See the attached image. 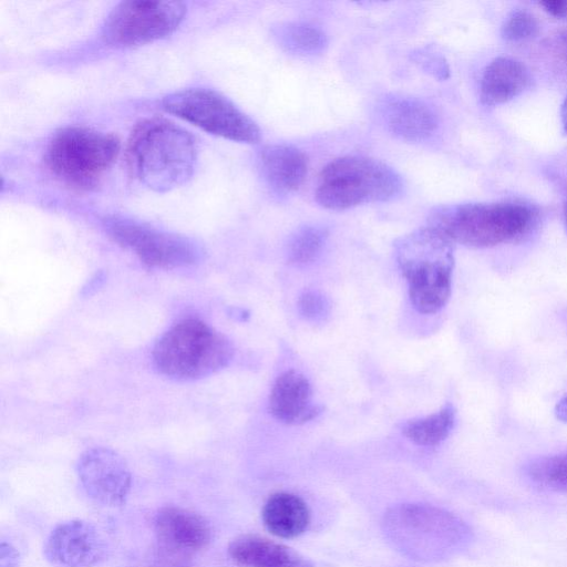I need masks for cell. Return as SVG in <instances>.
<instances>
[{"label":"cell","instance_id":"6da1fadb","mask_svg":"<svg viewBox=\"0 0 567 567\" xmlns=\"http://www.w3.org/2000/svg\"><path fill=\"white\" fill-rule=\"evenodd\" d=\"M197 161L194 137L164 118H148L132 131L126 146L131 174L148 188L167 192L185 184Z\"/></svg>","mask_w":567,"mask_h":567},{"label":"cell","instance_id":"7a4b0ae2","mask_svg":"<svg viewBox=\"0 0 567 567\" xmlns=\"http://www.w3.org/2000/svg\"><path fill=\"white\" fill-rule=\"evenodd\" d=\"M395 258L413 307L425 315L441 310L452 290L453 243L429 225L400 238Z\"/></svg>","mask_w":567,"mask_h":567},{"label":"cell","instance_id":"3957f363","mask_svg":"<svg viewBox=\"0 0 567 567\" xmlns=\"http://www.w3.org/2000/svg\"><path fill=\"white\" fill-rule=\"evenodd\" d=\"M533 219L530 208L519 203H471L436 207L429 225L452 243L487 248L520 238Z\"/></svg>","mask_w":567,"mask_h":567},{"label":"cell","instance_id":"277c9868","mask_svg":"<svg viewBox=\"0 0 567 567\" xmlns=\"http://www.w3.org/2000/svg\"><path fill=\"white\" fill-rule=\"evenodd\" d=\"M233 355V344L223 333L194 318L169 328L152 353L157 371L176 380L213 374L226 367Z\"/></svg>","mask_w":567,"mask_h":567},{"label":"cell","instance_id":"5b68a950","mask_svg":"<svg viewBox=\"0 0 567 567\" xmlns=\"http://www.w3.org/2000/svg\"><path fill=\"white\" fill-rule=\"evenodd\" d=\"M403 188L401 176L374 158L347 155L328 163L319 174L316 200L327 209L388 202Z\"/></svg>","mask_w":567,"mask_h":567},{"label":"cell","instance_id":"8992f818","mask_svg":"<svg viewBox=\"0 0 567 567\" xmlns=\"http://www.w3.org/2000/svg\"><path fill=\"white\" fill-rule=\"evenodd\" d=\"M120 147L121 143L114 134L85 126H66L50 140L45 163L65 184L89 189L112 166Z\"/></svg>","mask_w":567,"mask_h":567},{"label":"cell","instance_id":"52a82bcc","mask_svg":"<svg viewBox=\"0 0 567 567\" xmlns=\"http://www.w3.org/2000/svg\"><path fill=\"white\" fill-rule=\"evenodd\" d=\"M382 525L393 546L419 560L441 557L463 533L456 517L426 504L394 506L384 514Z\"/></svg>","mask_w":567,"mask_h":567},{"label":"cell","instance_id":"ba28073f","mask_svg":"<svg viewBox=\"0 0 567 567\" xmlns=\"http://www.w3.org/2000/svg\"><path fill=\"white\" fill-rule=\"evenodd\" d=\"M162 107L199 128L240 143H257V123L221 93L208 87L176 91L162 100Z\"/></svg>","mask_w":567,"mask_h":567},{"label":"cell","instance_id":"9c48e42d","mask_svg":"<svg viewBox=\"0 0 567 567\" xmlns=\"http://www.w3.org/2000/svg\"><path fill=\"white\" fill-rule=\"evenodd\" d=\"M185 13L181 1H123L109 13L102 37L114 48L146 44L173 33Z\"/></svg>","mask_w":567,"mask_h":567},{"label":"cell","instance_id":"30bf717a","mask_svg":"<svg viewBox=\"0 0 567 567\" xmlns=\"http://www.w3.org/2000/svg\"><path fill=\"white\" fill-rule=\"evenodd\" d=\"M105 228L115 241L131 249L148 267H188L202 257L200 248L189 238L159 230L131 218H109Z\"/></svg>","mask_w":567,"mask_h":567},{"label":"cell","instance_id":"8fae6325","mask_svg":"<svg viewBox=\"0 0 567 567\" xmlns=\"http://www.w3.org/2000/svg\"><path fill=\"white\" fill-rule=\"evenodd\" d=\"M76 473L85 493L105 506L125 503L132 486V475L125 460L107 447H92L78 461Z\"/></svg>","mask_w":567,"mask_h":567},{"label":"cell","instance_id":"7c38bea8","mask_svg":"<svg viewBox=\"0 0 567 567\" xmlns=\"http://www.w3.org/2000/svg\"><path fill=\"white\" fill-rule=\"evenodd\" d=\"M105 554V543L93 524L71 519L56 525L44 544L47 559L60 567H92Z\"/></svg>","mask_w":567,"mask_h":567},{"label":"cell","instance_id":"4fadbf2b","mask_svg":"<svg viewBox=\"0 0 567 567\" xmlns=\"http://www.w3.org/2000/svg\"><path fill=\"white\" fill-rule=\"evenodd\" d=\"M377 114L389 133L409 142L427 140L439 125L432 106L421 99L409 95H384L377 104Z\"/></svg>","mask_w":567,"mask_h":567},{"label":"cell","instance_id":"5bb4252c","mask_svg":"<svg viewBox=\"0 0 567 567\" xmlns=\"http://www.w3.org/2000/svg\"><path fill=\"white\" fill-rule=\"evenodd\" d=\"M154 530L164 548L179 555L204 549L212 539L209 523L181 506L162 507L155 515Z\"/></svg>","mask_w":567,"mask_h":567},{"label":"cell","instance_id":"9a60e30c","mask_svg":"<svg viewBox=\"0 0 567 567\" xmlns=\"http://www.w3.org/2000/svg\"><path fill=\"white\" fill-rule=\"evenodd\" d=\"M269 411L285 424L299 425L316 419L322 408L312 403L308 379L298 371L288 370L278 375L271 388Z\"/></svg>","mask_w":567,"mask_h":567},{"label":"cell","instance_id":"2e32d148","mask_svg":"<svg viewBox=\"0 0 567 567\" xmlns=\"http://www.w3.org/2000/svg\"><path fill=\"white\" fill-rule=\"evenodd\" d=\"M259 168L274 192L288 195L302 185L308 172V159L305 153L293 145L270 144L259 154Z\"/></svg>","mask_w":567,"mask_h":567},{"label":"cell","instance_id":"e0dca14e","mask_svg":"<svg viewBox=\"0 0 567 567\" xmlns=\"http://www.w3.org/2000/svg\"><path fill=\"white\" fill-rule=\"evenodd\" d=\"M228 555L244 567H312L288 546L258 535H241L233 539Z\"/></svg>","mask_w":567,"mask_h":567},{"label":"cell","instance_id":"ac0fdd59","mask_svg":"<svg viewBox=\"0 0 567 567\" xmlns=\"http://www.w3.org/2000/svg\"><path fill=\"white\" fill-rule=\"evenodd\" d=\"M530 82L526 66L511 58L494 59L484 70L481 80V101L494 106L519 95Z\"/></svg>","mask_w":567,"mask_h":567},{"label":"cell","instance_id":"d6986e66","mask_svg":"<svg viewBox=\"0 0 567 567\" xmlns=\"http://www.w3.org/2000/svg\"><path fill=\"white\" fill-rule=\"evenodd\" d=\"M261 518L270 534L288 539L306 532L310 523V512L298 495L278 492L266 501Z\"/></svg>","mask_w":567,"mask_h":567},{"label":"cell","instance_id":"ffe728a7","mask_svg":"<svg viewBox=\"0 0 567 567\" xmlns=\"http://www.w3.org/2000/svg\"><path fill=\"white\" fill-rule=\"evenodd\" d=\"M275 38L287 52L298 55H315L328 45L324 32L308 23L286 22L275 28Z\"/></svg>","mask_w":567,"mask_h":567},{"label":"cell","instance_id":"44dd1931","mask_svg":"<svg viewBox=\"0 0 567 567\" xmlns=\"http://www.w3.org/2000/svg\"><path fill=\"white\" fill-rule=\"evenodd\" d=\"M454 423L455 410L446 404L433 414L408 421L402 426V433L417 445L434 446L449 436Z\"/></svg>","mask_w":567,"mask_h":567},{"label":"cell","instance_id":"7402d4cb","mask_svg":"<svg viewBox=\"0 0 567 567\" xmlns=\"http://www.w3.org/2000/svg\"><path fill=\"white\" fill-rule=\"evenodd\" d=\"M328 238V230L317 225L299 228L290 238L287 257L291 264L307 265L321 252Z\"/></svg>","mask_w":567,"mask_h":567},{"label":"cell","instance_id":"603a6c76","mask_svg":"<svg viewBox=\"0 0 567 567\" xmlns=\"http://www.w3.org/2000/svg\"><path fill=\"white\" fill-rule=\"evenodd\" d=\"M528 474L540 486L567 492V451L535 460Z\"/></svg>","mask_w":567,"mask_h":567},{"label":"cell","instance_id":"cb8c5ba5","mask_svg":"<svg viewBox=\"0 0 567 567\" xmlns=\"http://www.w3.org/2000/svg\"><path fill=\"white\" fill-rule=\"evenodd\" d=\"M539 24L536 18L525 11L516 10L512 12L502 27V37L512 42H519L538 33Z\"/></svg>","mask_w":567,"mask_h":567},{"label":"cell","instance_id":"d4e9b609","mask_svg":"<svg viewBox=\"0 0 567 567\" xmlns=\"http://www.w3.org/2000/svg\"><path fill=\"white\" fill-rule=\"evenodd\" d=\"M298 310L305 319L319 320L328 315L329 302L321 292L308 290L300 296Z\"/></svg>","mask_w":567,"mask_h":567},{"label":"cell","instance_id":"484cf974","mask_svg":"<svg viewBox=\"0 0 567 567\" xmlns=\"http://www.w3.org/2000/svg\"><path fill=\"white\" fill-rule=\"evenodd\" d=\"M412 60L424 71L433 74L437 79L446 76L447 68L445 62L431 51L419 50L413 52Z\"/></svg>","mask_w":567,"mask_h":567},{"label":"cell","instance_id":"4316f807","mask_svg":"<svg viewBox=\"0 0 567 567\" xmlns=\"http://www.w3.org/2000/svg\"><path fill=\"white\" fill-rule=\"evenodd\" d=\"M21 556L19 550L4 540L0 544V567H18Z\"/></svg>","mask_w":567,"mask_h":567},{"label":"cell","instance_id":"83f0119b","mask_svg":"<svg viewBox=\"0 0 567 567\" xmlns=\"http://www.w3.org/2000/svg\"><path fill=\"white\" fill-rule=\"evenodd\" d=\"M539 4L550 16L567 20V0H547L539 2Z\"/></svg>","mask_w":567,"mask_h":567},{"label":"cell","instance_id":"f1b7e54d","mask_svg":"<svg viewBox=\"0 0 567 567\" xmlns=\"http://www.w3.org/2000/svg\"><path fill=\"white\" fill-rule=\"evenodd\" d=\"M555 413L557 419L567 423V393L557 402Z\"/></svg>","mask_w":567,"mask_h":567},{"label":"cell","instance_id":"f546056e","mask_svg":"<svg viewBox=\"0 0 567 567\" xmlns=\"http://www.w3.org/2000/svg\"><path fill=\"white\" fill-rule=\"evenodd\" d=\"M560 116H561V123H563L564 131L567 133V96L561 105Z\"/></svg>","mask_w":567,"mask_h":567},{"label":"cell","instance_id":"4dcf8cb0","mask_svg":"<svg viewBox=\"0 0 567 567\" xmlns=\"http://www.w3.org/2000/svg\"><path fill=\"white\" fill-rule=\"evenodd\" d=\"M560 43H561V49H563V53L567 60V31H565L564 33L560 34Z\"/></svg>","mask_w":567,"mask_h":567},{"label":"cell","instance_id":"1f68e13d","mask_svg":"<svg viewBox=\"0 0 567 567\" xmlns=\"http://www.w3.org/2000/svg\"><path fill=\"white\" fill-rule=\"evenodd\" d=\"M564 219H565V226L567 229V202L565 203V206H564Z\"/></svg>","mask_w":567,"mask_h":567}]
</instances>
